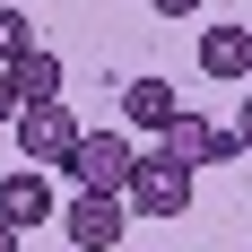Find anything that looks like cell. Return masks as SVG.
<instances>
[{"label": "cell", "instance_id": "obj_4", "mask_svg": "<svg viewBox=\"0 0 252 252\" xmlns=\"http://www.w3.org/2000/svg\"><path fill=\"white\" fill-rule=\"evenodd\" d=\"M61 226H70L78 252H113L130 235V200H122V191H78V200L61 209Z\"/></svg>", "mask_w": 252, "mask_h": 252}, {"label": "cell", "instance_id": "obj_12", "mask_svg": "<svg viewBox=\"0 0 252 252\" xmlns=\"http://www.w3.org/2000/svg\"><path fill=\"white\" fill-rule=\"evenodd\" d=\"M235 139H244V157H252V96L235 104Z\"/></svg>", "mask_w": 252, "mask_h": 252}, {"label": "cell", "instance_id": "obj_5", "mask_svg": "<svg viewBox=\"0 0 252 252\" xmlns=\"http://www.w3.org/2000/svg\"><path fill=\"white\" fill-rule=\"evenodd\" d=\"M9 130H18L26 165H70V148H78V122H70V104H61V96H52V104H26Z\"/></svg>", "mask_w": 252, "mask_h": 252}, {"label": "cell", "instance_id": "obj_9", "mask_svg": "<svg viewBox=\"0 0 252 252\" xmlns=\"http://www.w3.org/2000/svg\"><path fill=\"white\" fill-rule=\"evenodd\" d=\"M9 70H18V96H26V104H52V96H61V52H52V44L18 52Z\"/></svg>", "mask_w": 252, "mask_h": 252}, {"label": "cell", "instance_id": "obj_6", "mask_svg": "<svg viewBox=\"0 0 252 252\" xmlns=\"http://www.w3.org/2000/svg\"><path fill=\"white\" fill-rule=\"evenodd\" d=\"M0 218H9L18 235L52 218V183H44V165H18V174H0Z\"/></svg>", "mask_w": 252, "mask_h": 252}, {"label": "cell", "instance_id": "obj_8", "mask_svg": "<svg viewBox=\"0 0 252 252\" xmlns=\"http://www.w3.org/2000/svg\"><path fill=\"white\" fill-rule=\"evenodd\" d=\"M122 113H130V130H148V139H157L183 104H174V87H165V78H122Z\"/></svg>", "mask_w": 252, "mask_h": 252}, {"label": "cell", "instance_id": "obj_2", "mask_svg": "<svg viewBox=\"0 0 252 252\" xmlns=\"http://www.w3.org/2000/svg\"><path fill=\"white\" fill-rule=\"evenodd\" d=\"M122 200H130V218H148V226H165V218H183V209H191V165H174L165 148H148Z\"/></svg>", "mask_w": 252, "mask_h": 252}, {"label": "cell", "instance_id": "obj_10", "mask_svg": "<svg viewBox=\"0 0 252 252\" xmlns=\"http://www.w3.org/2000/svg\"><path fill=\"white\" fill-rule=\"evenodd\" d=\"M18 52H35V35H26V18H18V9H0V70H9Z\"/></svg>", "mask_w": 252, "mask_h": 252}, {"label": "cell", "instance_id": "obj_7", "mask_svg": "<svg viewBox=\"0 0 252 252\" xmlns=\"http://www.w3.org/2000/svg\"><path fill=\"white\" fill-rule=\"evenodd\" d=\"M200 78H218V87L252 78V26H209L200 35Z\"/></svg>", "mask_w": 252, "mask_h": 252}, {"label": "cell", "instance_id": "obj_1", "mask_svg": "<svg viewBox=\"0 0 252 252\" xmlns=\"http://www.w3.org/2000/svg\"><path fill=\"white\" fill-rule=\"evenodd\" d=\"M61 174L78 183V191H130V174H139V148H130L122 130H78V148Z\"/></svg>", "mask_w": 252, "mask_h": 252}, {"label": "cell", "instance_id": "obj_13", "mask_svg": "<svg viewBox=\"0 0 252 252\" xmlns=\"http://www.w3.org/2000/svg\"><path fill=\"white\" fill-rule=\"evenodd\" d=\"M157 18H191V9H200V0H148Z\"/></svg>", "mask_w": 252, "mask_h": 252}, {"label": "cell", "instance_id": "obj_3", "mask_svg": "<svg viewBox=\"0 0 252 252\" xmlns=\"http://www.w3.org/2000/svg\"><path fill=\"white\" fill-rule=\"evenodd\" d=\"M157 148L174 157V165H191V174H200V165H235V157H244V139H235L226 122H209V113H191V104H183L174 122L157 130Z\"/></svg>", "mask_w": 252, "mask_h": 252}, {"label": "cell", "instance_id": "obj_11", "mask_svg": "<svg viewBox=\"0 0 252 252\" xmlns=\"http://www.w3.org/2000/svg\"><path fill=\"white\" fill-rule=\"evenodd\" d=\"M18 113H26V96H18V70H0V130L18 122Z\"/></svg>", "mask_w": 252, "mask_h": 252}, {"label": "cell", "instance_id": "obj_14", "mask_svg": "<svg viewBox=\"0 0 252 252\" xmlns=\"http://www.w3.org/2000/svg\"><path fill=\"white\" fill-rule=\"evenodd\" d=\"M0 252H26V235H18V226H9V218H0Z\"/></svg>", "mask_w": 252, "mask_h": 252}]
</instances>
